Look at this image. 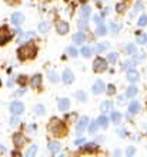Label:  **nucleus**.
<instances>
[{
    "label": "nucleus",
    "instance_id": "obj_45",
    "mask_svg": "<svg viewBox=\"0 0 147 157\" xmlns=\"http://www.w3.org/2000/svg\"><path fill=\"white\" fill-rule=\"evenodd\" d=\"M107 94H109V96H111V94H114V93H116V87L114 86H113V84H109V86H107Z\"/></svg>",
    "mask_w": 147,
    "mask_h": 157
},
{
    "label": "nucleus",
    "instance_id": "obj_36",
    "mask_svg": "<svg viewBox=\"0 0 147 157\" xmlns=\"http://www.w3.org/2000/svg\"><path fill=\"white\" fill-rule=\"evenodd\" d=\"M137 43H139V44H146L147 34L146 33H137Z\"/></svg>",
    "mask_w": 147,
    "mask_h": 157
},
{
    "label": "nucleus",
    "instance_id": "obj_6",
    "mask_svg": "<svg viewBox=\"0 0 147 157\" xmlns=\"http://www.w3.org/2000/svg\"><path fill=\"white\" fill-rule=\"evenodd\" d=\"M10 112H12V114H21V113L25 112V104L21 103V101H17V100H14V101H12L10 103Z\"/></svg>",
    "mask_w": 147,
    "mask_h": 157
},
{
    "label": "nucleus",
    "instance_id": "obj_28",
    "mask_svg": "<svg viewBox=\"0 0 147 157\" xmlns=\"http://www.w3.org/2000/svg\"><path fill=\"white\" fill-rule=\"evenodd\" d=\"M66 53L69 54L70 57H77V49L74 47V46H69V47H66Z\"/></svg>",
    "mask_w": 147,
    "mask_h": 157
},
{
    "label": "nucleus",
    "instance_id": "obj_27",
    "mask_svg": "<svg viewBox=\"0 0 147 157\" xmlns=\"http://www.w3.org/2000/svg\"><path fill=\"white\" fill-rule=\"evenodd\" d=\"M96 34L103 37V36H106L107 34V29L104 27V25H97V29H96Z\"/></svg>",
    "mask_w": 147,
    "mask_h": 157
},
{
    "label": "nucleus",
    "instance_id": "obj_43",
    "mask_svg": "<svg viewBox=\"0 0 147 157\" xmlns=\"http://www.w3.org/2000/svg\"><path fill=\"white\" fill-rule=\"evenodd\" d=\"M19 123H20V119L17 117V114H13L12 119H10V124H12V126H17Z\"/></svg>",
    "mask_w": 147,
    "mask_h": 157
},
{
    "label": "nucleus",
    "instance_id": "obj_29",
    "mask_svg": "<svg viewBox=\"0 0 147 157\" xmlns=\"http://www.w3.org/2000/svg\"><path fill=\"white\" fill-rule=\"evenodd\" d=\"M37 153V144H32L29 147V150L26 151V157H34Z\"/></svg>",
    "mask_w": 147,
    "mask_h": 157
},
{
    "label": "nucleus",
    "instance_id": "obj_25",
    "mask_svg": "<svg viewBox=\"0 0 147 157\" xmlns=\"http://www.w3.org/2000/svg\"><path fill=\"white\" fill-rule=\"evenodd\" d=\"M109 49V43L107 41H103V43H99L96 47H94V50H96V53H103L104 50Z\"/></svg>",
    "mask_w": 147,
    "mask_h": 157
},
{
    "label": "nucleus",
    "instance_id": "obj_54",
    "mask_svg": "<svg viewBox=\"0 0 147 157\" xmlns=\"http://www.w3.org/2000/svg\"><path fill=\"white\" fill-rule=\"evenodd\" d=\"M83 143H84V140H83V139H77V140L74 141V144H76V146H79V144H83Z\"/></svg>",
    "mask_w": 147,
    "mask_h": 157
},
{
    "label": "nucleus",
    "instance_id": "obj_42",
    "mask_svg": "<svg viewBox=\"0 0 147 157\" xmlns=\"http://www.w3.org/2000/svg\"><path fill=\"white\" fill-rule=\"evenodd\" d=\"M93 21L96 23V25H103V16H100V14H94Z\"/></svg>",
    "mask_w": 147,
    "mask_h": 157
},
{
    "label": "nucleus",
    "instance_id": "obj_48",
    "mask_svg": "<svg viewBox=\"0 0 147 157\" xmlns=\"http://www.w3.org/2000/svg\"><path fill=\"white\" fill-rule=\"evenodd\" d=\"M141 7H143V3H141V2H137V4L134 6V13L136 12H140V10H141Z\"/></svg>",
    "mask_w": 147,
    "mask_h": 157
},
{
    "label": "nucleus",
    "instance_id": "obj_23",
    "mask_svg": "<svg viewBox=\"0 0 147 157\" xmlns=\"http://www.w3.org/2000/svg\"><path fill=\"white\" fill-rule=\"evenodd\" d=\"M139 93V90H137V87L133 84V86L130 87H127V90H126V97H131V99H134V96Z\"/></svg>",
    "mask_w": 147,
    "mask_h": 157
},
{
    "label": "nucleus",
    "instance_id": "obj_56",
    "mask_svg": "<svg viewBox=\"0 0 147 157\" xmlns=\"http://www.w3.org/2000/svg\"><path fill=\"white\" fill-rule=\"evenodd\" d=\"M13 156H20V151H12Z\"/></svg>",
    "mask_w": 147,
    "mask_h": 157
},
{
    "label": "nucleus",
    "instance_id": "obj_20",
    "mask_svg": "<svg viewBox=\"0 0 147 157\" xmlns=\"http://www.w3.org/2000/svg\"><path fill=\"white\" fill-rule=\"evenodd\" d=\"M113 110V103L110 100H104L102 104H100V112L103 113H107V112H111Z\"/></svg>",
    "mask_w": 147,
    "mask_h": 157
},
{
    "label": "nucleus",
    "instance_id": "obj_3",
    "mask_svg": "<svg viewBox=\"0 0 147 157\" xmlns=\"http://www.w3.org/2000/svg\"><path fill=\"white\" fill-rule=\"evenodd\" d=\"M13 36V32L9 29V26H2L0 27V46H4Z\"/></svg>",
    "mask_w": 147,
    "mask_h": 157
},
{
    "label": "nucleus",
    "instance_id": "obj_18",
    "mask_svg": "<svg viewBox=\"0 0 147 157\" xmlns=\"http://www.w3.org/2000/svg\"><path fill=\"white\" fill-rule=\"evenodd\" d=\"M72 40H73V43H76V44H82V43H84V40H86V36H84V33H82V32H77V33L73 34Z\"/></svg>",
    "mask_w": 147,
    "mask_h": 157
},
{
    "label": "nucleus",
    "instance_id": "obj_37",
    "mask_svg": "<svg viewBox=\"0 0 147 157\" xmlns=\"http://www.w3.org/2000/svg\"><path fill=\"white\" fill-rule=\"evenodd\" d=\"M49 80L52 83H57L60 80V77H59V75L56 71H49Z\"/></svg>",
    "mask_w": 147,
    "mask_h": 157
},
{
    "label": "nucleus",
    "instance_id": "obj_33",
    "mask_svg": "<svg viewBox=\"0 0 147 157\" xmlns=\"http://www.w3.org/2000/svg\"><path fill=\"white\" fill-rule=\"evenodd\" d=\"M80 53H82L83 57H90V56H91V53H93V49H91V47H89V46H84Z\"/></svg>",
    "mask_w": 147,
    "mask_h": 157
},
{
    "label": "nucleus",
    "instance_id": "obj_44",
    "mask_svg": "<svg viewBox=\"0 0 147 157\" xmlns=\"http://www.w3.org/2000/svg\"><path fill=\"white\" fill-rule=\"evenodd\" d=\"M116 10H117V13H123L124 10H126V4L124 3H117L116 4Z\"/></svg>",
    "mask_w": 147,
    "mask_h": 157
},
{
    "label": "nucleus",
    "instance_id": "obj_7",
    "mask_svg": "<svg viewBox=\"0 0 147 157\" xmlns=\"http://www.w3.org/2000/svg\"><path fill=\"white\" fill-rule=\"evenodd\" d=\"M89 121H90V120H89V117H87V116L80 117V120L77 121V126H76V133H77V134H82V133L87 128Z\"/></svg>",
    "mask_w": 147,
    "mask_h": 157
},
{
    "label": "nucleus",
    "instance_id": "obj_9",
    "mask_svg": "<svg viewBox=\"0 0 147 157\" xmlns=\"http://www.w3.org/2000/svg\"><path fill=\"white\" fill-rule=\"evenodd\" d=\"M56 32H57L60 36L67 34L69 33V23H66V21H63V20L57 21V25H56Z\"/></svg>",
    "mask_w": 147,
    "mask_h": 157
},
{
    "label": "nucleus",
    "instance_id": "obj_24",
    "mask_svg": "<svg viewBox=\"0 0 147 157\" xmlns=\"http://www.w3.org/2000/svg\"><path fill=\"white\" fill-rule=\"evenodd\" d=\"M97 124L103 128H107V126H109V119H107L104 114H102V116L97 119Z\"/></svg>",
    "mask_w": 147,
    "mask_h": 157
},
{
    "label": "nucleus",
    "instance_id": "obj_8",
    "mask_svg": "<svg viewBox=\"0 0 147 157\" xmlns=\"http://www.w3.org/2000/svg\"><path fill=\"white\" fill-rule=\"evenodd\" d=\"M61 80H63V83H64V84H72V83L74 82L73 71L70 70V69H64L63 75H61Z\"/></svg>",
    "mask_w": 147,
    "mask_h": 157
},
{
    "label": "nucleus",
    "instance_id": "obj_39",
    "mask_svg": "<svg viewBox=\"0 0 147 157\" xmlns=\"http://www.w3.org/2000/svg\"><path fill=\"white\" fill-rule=\"evenodd\" d=\"M34 110H36V114H37V116H41V114H44V110H46V109H44V106H43V104H37Z\"/></svg>",
    "mask_w": 147,
    "mask_h": 157
},
{
    "label": "nucleus",
    "instance_id": "obj_38",
    "mask_svg": "<svg viewBox=\"0 0 147 157\" xmlns=\"http://www.w3.org/2000/svg\"><path fill=\"white\" fill-rule=\"evenodd\" d=\"M131 66H134V60H126L124 63H122V69H123V70H129Z\"/></svg>",
    "mask_w": 147,
    "mask_h": 157
},
{
    "label": "nucleus",
    "instance_id": "obj_49",
    "mask_svg": "<svg viewBox=\"0 0 147 157\" xmlns=\"http://www.w3.org/2000/svg\"><path fill=\"white\" fill-rule=\"evenodd\" d=\"M126 130L124 128H118L117 130V134H118V137H126Z\"/></svg>",
    "mask_w": 147,
    "mask_h": 157
},
{
    "label": "nucleus",
    "instance_id": "obj_17",
    "mask_svg": "<svg viewBox=\"0 0 147 157\" xmlns=\"http://www.w3.org/2000/svg\"><path fill=\"white\" fill-rule=\"evenodd\" d=\"M129 112L130 114H137L140 112V103L137 100H131V103L129 104Z\"/></svg>",
    "mask_w": 147,
    "mask_h": 157
},
{
    "label": "nucleus",
    "instance_id": "obj_11",
    "mask_svg": "<svg viewBox=\"0 0 147 157\" xmlns=\"http://www.w3.org/2000/svg\"><path fill=\"white\" fill-rule=\"evenodd\" d=\"M139 78H140V75H139V71L136 70L134 67H130V69L127 70V80H129L130 83L139 82Z\"/></svg>",
    "mask_w": 147,
    "mask_h": 157
},
{
    "label": "nucleus",
    "instance_id": "obj_2",
    "mask_svg": "<svg viewBox=\"0 0 147 157\" xmlns=\"http://www.w3.org/2000/svg\"><path fill=\"white\" fill-rule=\"evenodd\" d=\"M37 54V47L29 41H26V44L20 46L17 49V57L19 60L25 62V60H30V59H34Z\"/></svg>",
    "mask_w": 147,
    "mask_h": 157
},
{
    "label": "nucleus",
    "instance_id": "obj_4",
    "mask_svg": "<svg viewBox=\"0 0 147 157\" xmlns=\"http://www.w3.org/2000/svg\"><path fill=\"white\" fill-rule=\"evenodd\" d=\"M93 70L96 73H103L107 70V60L103 57H96L93 62Z\"/></svg>",
    "mask_w": 147,
    "mask_h": 157
},
{
    "label": "nucleus",
    "instance_id": "obj_15",
    "mask_svg": "<svg viewBox=\"0 0 147 157\" xmlns=\"http://www.w3.org/2000/svg\"><path fill=\"white\" fill-rule=\"evenodd\" d=\"M34 37H36V34L33 33V32H26V33L19 34V43H26V41H32Z\"/></svg>",
    "mask_w": 147,
    "mask_h": 157
},
{
    "label": "nucleus",
    "instance_id": "obj_1",
    "mask_svg": "<svg viewBox=\"0 0 147 157\" xmlns=\"http://www.w3.org/2000/svg\"><path fill=\"white\" fill-rule=\"evenodd\" d=\"M47 130H49L50 134H53L54 137H63L66 133H67V126H66V123H63L60 119L53 117V119H50Z\"/></svg>",
    "mask_w": 147,
    "mask_h": 157
},
{
    "label": "nucleus",
    "instance_id": "obj_5",
    "mask_svg": "<svg viewBox=\"0 0 147 157\" xmlns=\"http://www.w3.org/2000/svg\"><path fill=\"white\" fill-rule=\"evenodd\" d=\"M13 144L16 149H21L26 144V137L23 133H14L13 134Z\"/></svg>",
    "mask_w": 147,
    "mask_h": 157
},
{
    "label": "nucleus",
    "instance_id": "obj_46",
    "mask_svg": "<svg viewBox=\"0 0 147 157\" xmlns=\"http://www.w3.org/2000/svg\"><path fill=\"white\" fill-rule=\"evenodd\" d=\"M118 29H120V27H118V26L116 25V23H110V30H111V32H113L114 34L118 32Z\"/></svg>",
    "mask_w": 147,
    "mask_h": 157
},
{
    "label": "nucleus",
    "instance_id": "obj_31",
    "mask_svg": "<svg viewBox=\"0 0 147 157\" xmlns=\"http://www.w3.org/2000/svg\"><path fill=\"white\" fill-rule=\"evenodd\" d=\"M111 116H110V120L111 123H120V120H122V114L118 112H110Z\"/></svg>",
    "mask_w": 147,
    "mask_h": 157
},
{
    "label": "nucleus",
    "instance_id": "obj_34",
    "mask_svg": "<svg viewBox=\"0 0 147 157\" xmlns=\"http://www.w3.org/2000/svg\"><path fill=\"white\" fill-rule=\"evenodd\" d=\"M76 99L79 100V101H82V103H84V101H87V94L84 93V91H76Z\"/></svg>",
    "mask_w": 147,
    "mask_h": 157
},
{
    "label": "nucleus",
    "instance_id": "obj_35",
    "mask_svg": "<svg viewBox=\"0 0 147 157\" xmlns=\"http://www.w3.org/2000/svg\"><path fill=\"white\" fill-rule=\"evenodd\" d=\"M107 62L111 63V64H114L117 62V53L116 52H110V53L107 54Z\"/></svg>",
    "mask_w": 147,
    "mask_h": 157
},
{
    "label": "nucleus",
    "instance_id": "obj_32",
    "mask_svg": "<svg viewBox=\"0 0 147 157\" xmlns=\"http://www.w3.org/2000/svg\"><path fill=\"white\" fill-rule=\"evenodd\" d=\"M77 27L80 30H86L87 27H89V20H86L84 17H82V20L77 21Z\"/></svg>",
    "mask_w": 147,
    "mask_h": 157
},
{
    "label": "nucleus",
    "instance_id": "obj_30",
    "mask_svg": "<svg viewBox=\"0 0 147 157\" xmlns=\"http://www.w3.org/2000/svg\"><path fill=\"white\" fill-rule=\"evenodd\" d=\"M87 127H89V133L94 134V133L97 132V127H99L97 120H96V121H89V124H87Z\"/></svg>",
    "mask_w": 147,
    "mask_h": 157
},
{
    "label": "nucleus",
    "instance_id": "obj_55",
    "mask_svg": "<svg viewBox=\"0 0 147 157\" xmlns=\"http://www.w3.org/2000/svg\"><path fill=\"white\" fill-rule=\"evenodd\" d=\"M0 151H3V153L6 151V147H4L3 144H0Z\"/></svg>",
    "mask_w": 147,
    "mask_h": 157
},
{
    "label": "nucleus",
    "instance_id": "obj_16",
    "mask_svg": "<svg viewBox=\"0 0 147 157\" xmlns=\"http://www.w3.org/2000/svg\"><path fill=\"white\" fill-rule=\"evenodd\" d=\"M69 109H70V100L67 97H63V99L59 100V110L60 112L66 113V112H69Z\"/></svg>",
    "mask_w": 147,
    "mask_h": 157
},
{
    "label": "nucleus",
    "instance_id": "obj_51",
    "mask_svg": "<svg viewBox=\"0 0 147 157\" xmlns=\"http://www.w3.org/2000/svg\"><path fill=\"white\" fill-rule=\"evenodd\" d=\"M118 104H123L124 101H126V96H118Z\"/></svg>",
    "mask_w": 147,
    "mask_h": 157
},
{
    "label": "nucleus",
    "instance_id": "obj_41",
    "mask_svg": "<svg viewBox=\"0 0 147 157\" xmlns=\"http://www.w3.org/2000/svg\"><path fill=\"white\" fill-rule=\"evenodd\" d=\"M17 83H19L21 87H25L26 83H27V77H26V76H19V78H17Z\"/></svg>",
    "mask_w": 147,
    "mask_h": 157
},
{
    "label": "nucleus",
    "instance_id": "obj_47",
    "mask_svg": "<svg viewBox=\"0 0 147 157\" xmlns=\"http://www.w3.org/2000/svg\"><path fill=\"white\" fill-rule=\"evenodd\" d=\"M136 153V149H134V147H127V150H126V154H127V156H129V157H130V156H133V154H134Z\"/></svg>",
    "mask_w": 147,
    "mask_h": 157
},
{
    "label": "nucleus",
    "instance_id": "obj_26",
    "mask_svg": "<svg viewBox=\"0 0 147 157\" xmlns=\"http://www.w3.org/2000/svg\"><path fill=\"white\" fill-rule=\"evenodd\" d=\"M50 30V23L49 21H41L40 25H39V32H40V33H47V32H49Z\"/></svg>",
    "mask_w": 147,
    "mask_h": 157
},
{
    "label": "nucleus",
    "instance_id": "obj_21",
    "mask_svg": "<svg viewBox=\"0 0 147 157\" xmlns=\"http://www.w3.org/2000/svg\"><path fill=\"white\" fill-rule=\"evenodd\" d=\"M124 52H126L127 54H136L137 53V47H136L134 43H127V44L124 46Z\"/></svg>",
    "mask_w": 147,
    "mask_h": 157
},
{
    "label": "nucleus",
    "instance_id": "obj_12",
    "mask_svg": "<svg viewBox=\"0 0 147 157\" xmlns=\"http://www.w3.org/2000/svg\"><path fill=\"white\" fill-rule=\"evenodd\" d=\"M10 21H12L14 26H20L23 21H25V16H23V13L20 12H14L10 17Z\"/></svg>",
    "mask_w": 147,
    "mask_h": 157
},
{
    "label": "nucleus",
    "instance_id": "obj_53",
    "mask_svg": "<svg viewBox=\"0 0 147 157\" xmlns=\"http://www.w3.org/2000/svg\"><path fill=\"white\" fill-rule=\"evenodd\" d=\"M144 57L143 53H139V54H134V59H137V60H141V59Z\"/></svg>",
    "mask_w": 147,
    "mask_h": 157
},
{
    "label": "nucleus",
    "instance_id": "obj_22",
    "mask_svg": "<svg viewBox=\"0 0 147 157\" xmlns=\"http://www.w3.org/2000/svg\"><path fill=\"white\" fill-rule=\"evenodd\" d=\"M90 14H91V9H90V6H87V4L82 6V9H80V16L84 17V19H89Z\"/></svg>",
    "mask_w": 147,
    "mask_h": 157
},
{
    "label": "nucleus",
    "instance_id": "obj_10",
    "mask_svg": "<svg viewBox=\"0 0 147 157\" xmlns=\"http://www.w3.org/2000/svg\"><path fill=\"white\" fill-rule=\"evenodd\" d=\"M91 91H93L94 94H100V93H104L106 91V84L103 80H97V82L93 84L91 87Z\"/></svg>",
    "mask_w": 147,
    "mask_h": 157
},
{
    "label": "nucleus",
    "instance_id": "obj_19",
    "mask_svg": "<svg viewBox=\"0 0 147 157\" xmlns=\"http://www.w3.org/2000/svg\"><path fill=\"white\" fill-rule=\"evenodd\" d=\"M49 150H50V153L52 154H57L59 151H60V143L59 141H49Z\"/></svg>",
    "mask_w": 147,
    "mask_h": 157
},
{
    "label": "nucleus",
    "instance_id": "obj_14",
    "mask_svg": "<svg viewBox=\"0 0 147 157\" xmlns=\"http://www.w3.org/2000/svg\"><path fill=\"white\" fill-rule=\"evenodd\" d=\"M30 86L32 89H36L39 90L41 87V75H34L32 78H30Z\"/></svg>",
    "mask_w": 147,
    "mask_h": 157
},
{
    "label": "nucleus",
    "instance_id": "obj_50",
    "mask_svg": "<svg viewBox=\"0 0 147 157\" xmlns=\"http://www.w3.org/2000/svg\"><path fill=\"white\" fill-rule=\"evenodd\" d=\"M110 13V7H104L103 9V12H102V16H107Z\"/></svg>",
    "mask_w": 147,
    "mask_h": 157
},
{
    "label": "nucleus",
    "instance_id": "obj_40",
    "mask_svg": "<svg viewBox=\"0 0 147 157\" xmlns=\"http://www.w3.org/2000/svg\"><path fill=\"white\" fill-rule=\"evenodd\" d=\"M137 25H139V26H141V27L147 25V14H141V16H140L139 21H137Z\"/></svg>",
    "mask_w": 147,
    "mask_h": 157
},
{
    "label": "nucleus",
    "instance_id": "obj_52",
    "mask_svg": "<svg viewBox=\"0 0 147 157\" xmlns=\"http://www.w3.org/2000/svg\"><path fill=\"white\" fill-rule=\"evenodd\" d=\"M26 93V90L25 89H21V90H17L16 93H14V96H21V94H25Z\"/></svg>",
    "mask_w": 147,
    "mask_h": 157
},
{
    "label": "nucleus",
    "instance_id": "obj_13",
    "mask_svg": "<svg viewBox=\"0 0 147 157\" xmlns=\"http://www.w3.org/2000/svg\"><path fill=\"white\" fill-rule=\"evenodd\" d=\"M99 150V146L96 143H83L82 146V151L84 153H96Z\"/></svg>",
    "mask_w": 147,
    "mask_h": 157
}]
</instances>
